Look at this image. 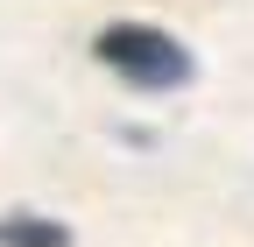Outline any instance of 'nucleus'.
<instances>
[{
  "label": "nucleus",
  "mask_w": 254,
  "mask_h": 247,
  "mask_svg": "<svg viewBox=\"0 0 254 247\" xmlns=\"http://www.w3.org/2000/svg\"><path fill=\"white\" fill-rule=\"evenodd\" d=\"M0 247H71V226L50 212H0Z\"/></svg>",
  "instance_id": "nucleus-2"
},
{
  "label": "nucleus",
  "mask_w": 254,
  "mask_h": 247,
  "mask_svg": "<svg viewBox=\"0 0 254 247\" xmlns=\"http://www.w3.org/2000/svg\"><path fill=\"white\" fill-rule=\"evenodd\" d=\"M92 57L127 85V92H184L198 78V57H190L163 21H106L92 36Z\"/></svg>",
  "instance_id": "nucleus-1"
}]
</instances>
